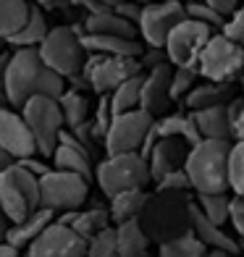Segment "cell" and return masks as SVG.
<instances>
[{
  "label": "cell",
  "mask_w": 244,
  "mask_h": 257,
  "mask_svg": "<svg viewBox=\"0 0 244 257\" xmlns=\"http://www.w3.org/2000/svg\"><path fill=\"white\" fill-rule=\"evenodd\" d=\"M19 110L27 118L34 139H37L40 158H53L55 147H58V139H61L63 126H66V118H63V110H61L58 97L32 95Z\"/></svg>",
  "instance_id": "8992f818"
},
{
  "label": "cell",
  "mask_w": 244,
  "mask_h": 257,
  "mask_svg": "<svg viewBox=\"0 0 244 257\" xmlns=\"http://www.w3.org/2000/svg\"><path fill=\"white\" fill-rule=\"evenodd\" d=\"M95 181L100 186V192L108 197L126 192V189H137V186H145L153 181V173H150V160L134 150V153H115L108 155L102 163L95 166Z\"/></svg>",
  "instance_id": "277c9868"
},
{
  "label": "cell",
  "mask_w": 244,
  "mask_h": 257,
  "mask_svg": "<svg viewBox=\"0 0 244 257\" xmlns=\"http://www.w3.org/2000/svg\"><path fill=\"white\" fill-rule=\"evenodd\" d=\"M234 139H200L189 147L187 168L194 194L202 192H231L228 186V153Z\"/></svg>",
  "instance_id": "3957f363"
},
{
  "label": "cell",
  "mask_w": 244,
  "mask_h": 257,
  "mask_svg": "<svg viewBox=\"0 0 244 257\" xmlns=\"http://www.w3.org/2000/svg\"><path fill=\"white\" fill-rule=\"evenodd\" d=\"M239 87H241V95H244V76H241V84Z\"/></svg>",
  "instance_id": "f5cc1de1"
},
{
  "label": "cell",
  "mask_w": 244,
  "mask_h": 257,
  "mask_svg": "<svg viewBox=\"0 0 244 257\" xmlns=\"http://www.w3.org/2000/svg\"><path fill=\"white\" fill-rule=\"evenodd\" d=\"M210 6H215L220 14H226V16H231L236 11V6H239V0H207Z\"/></svg>",
  "instance_id": "f6af8a7d"
},
{
  "label": "cell",
  "mask_w": 244,
  "mask_h": 257,
  "mask_svg": "<svg viewBox=\"0 0 244 257\" xmlns=\"http://www.w3.org/2000/svg\"><path fill=\"white\" fill-rule=\"evenodd\" d=\"M155 126H158L160 137H181V139H187L192 147L202 139L200 128H197V123L192 118V113L189 115H184V113H173L171 115V113H166V115H160V121H155Z\"/></svg>",
  "instance_id": "83f0119b"
},
{
  "label": "cell",
  "mask_w": 244,
  "mask_h": 257,
  "mask_svg": "<svg viewBox=\"0 0 244 257\" xmlns=\"http://www.w3.org/2000/svg\"><path fill=\"white\" fill-rule=\"evenodd\" d=\"M155 189H184V192H192V179H189L187 168H176V171L166 173L163 179H158Z\"/></svg>",
  "instance_id": "f35d334b"
},
{
  "label": "cell",
  "mask_w": 244,
  "mask_h": 257,
  "mask_svg": "<svg viewBox=\"0 0 244 257\" xmlns=\"http://www.w3.org/2000/svg\"><path fill=\"white\" fill-rule=\"evenodd\" d=\"M205 257H236L234 252H228V249H215V247H210L205 252Z\"/></svg>",
  "instance_id": "681fc988"
},
{
  "label": "cell",
  "mask_w": 244,
  "mask_h": 257,
  "mask_svg": "<svg viewBox=\"0 0 244 257\" xmlns=\"http://www.w3.org/2000/svg\"><path fill=\"white\" fill-rule=\"evenodd\" d=\"M244 68V48L234 42L228 34L220 29L213 32L207 45L202 48V55L197 61V71L202 79L210 81H231Z\"/></svg>",
  "instance_id": "30bf717a"
},
{
  "label": "cell",
  "mask_w": 244,
  "mask_h": 257,
  "mask_svg": "<svg viewBox=\"0 0 244 257\" xmlns=\"http://www.w3.org/2000/svg\"><path fill=\"white\" fill-rule=\"evenodd\" d=\"M187 16L194 19V21H202V24H207L213 32H220L226 27V21L228 16L226 14H220V11L215 6H210L207 0H187Z\"/></svg>",
  "instance_id": "e575fe53"
},
{
  "label": "cell",
  "mask_w": 244,
  "mask_h": 257,
  "mask_svg": "<svg viewBox=\"0 0 244 257\" xmlns=\"http://www.w3.org/2000/svg\"><path fill=\"white\" fill-rule=\"evenodd\" d=\"M189 142L181 137H160L153 153H150V173H153V181L163 179L166 173L176 171V168H184L187 163V155H189Z\"/></svg>",
  "instance_id": "ac0fdd59"
},
{
  "label": "cell",
  "mask_w": 244,
  "mask_h": 257,
  "mask_svg": "<svg viewBox=\"0 0 244 257\" xmlns=\"http://www.w3.org/2000/svg\"><path fill=\"white\" fill-rule=\"evenodd\" d=\"M223 32L228 34L234 42H239L241 48H244V6L241 8H236L234 14L228 16V21H226V27H223Z\"/></svg>",
  "instance_id": "60d3db41"
},
{
  "label": "cell",
  "mask_w": 244,
  "mask_h": 257,
  "mask_svg": "<svg viewBox=\"0 0 244 257\" xmlns=\"http://www.w3.org/2000/svg\"><path fill=\"white\" fill-rule=\"evenodd\" d=\"M231 192H202V194H194L200 210L218 226H226L228 218H231Z\"/></svg>",
  "instance_id": "4dcf8cb0"
},
{
  "label": "cell",
  "mask_w": 244,
  "mask_h": 257,
  "mask_svg": "<svg viewBox=\"0 0 244 257\" xmlns=\"http://www.w3.org/2000/svg\"><path fill=\"white\" fill-rule=\"evenodd\" d=\"M158 247H160V252H158L160 257H205V252H207V244L194 231L181 233L176 239H168V241L158 244Z\"/></svg>",
  "instance_id": "1f68e13d"
},
{
  "label": "cell",
  "mask_w": 244,
  "mask_h": 257,
  "mask_svg": "<svg viewBox=\"0 0 244 257\" xmlns=\"http://www.w3.org/2000/svg\"><path fill=\"white\" fill-rule=\"evenodd\" d=\"M110 223H113V218H110L108 207H89V210H79V215L71 223V228L89 241L95 233H100L102 228H108Z\"/></svg>",
  "instance_id": "d6a6232c"
},
{
  "label": "cell",
  "mask_w": 244,
  "mask_h": 257,
  "mask_svg": "<svg viewBox=\"0 0 244 257\" xmlns=\"http://www.w3.org/2000/svg\"><path fill=\"white\" fill-rule=\"evenodd\" d=\"M115 11H118L121 16H126L129 21H134V24H139V16H142V8L145 6H139L137 0H121L118 6H113Z\"/></svg>",
  "instance_id": "7bdbcfd3"
},
{
  "label": "cell",
  "mask_w": 244,
  "mask_h": 257,
  "mask_svg": "<svg viewBox=\"0 0 244 257\" xmlns=\"http://www.w3.org/2000/svg\"><path fill=\"white\" fill-rule=\"evenodd\" d=\"M87 34H115V37H137V24L129 21L126 16H121L115 8H102V11H95L84 19L81 24Z\"/></svg>",
  "instance_id": "7402d4cb"
},
{
  "label": "cell",
  "mask_w": 244,
  "mask_h": 257,
  "mask_svg": "<svg viewBox=\"0 0 244 257\" xmlns=\"http://www.w3.org/2000/svg\"><path fill=\"white\" fill-rule=\"evenodd\" d=\"M142 84H145V74H137L132 79H126L124 84H118L110 92V108L113 115L142 108Z\"/></svg>",
  "instance_id": "f1b7e54d"
},
{
  "label": "cell",
  "mask_w": 244,
  "mask_h": 257,
  "mask_svg": "<svg viewBox=\"0 0 244 257\" xmlns=\"http://www.w3.org/2000/svg\"><path fill=\"white\" fill-rule=\"evenodd\" d=\"M8 228H11V218H8V213L3 210V205H0V241L6 239V233H8Z\"/></svg>",
  "instance_id": "7dc6e473"
},
{
  "label": "cell",
  "mask_w": 244,
  "mask_h": 257,
  "mask_svg": "<svg viewBox=\"0 0 244 257\" xmlns=\"http://www.w3.org/2000/svg\"><path fill=\"white\" fill-rule=\"evenodd\" d=\"M210 34H213V29L202 24V21H194L189 16L179 21L166 40V53H168L171 66H194L197 68V61H200L202 48L210 40Z\"/></svg>",
  "instance_id": "7c38bea8"
},
{
  "label": "cell",
  "mask_w": 244,
  "mask_h": 257,
  "mask_svg": "<svg viewBox=\"0 0 244 257\" xmlns=\"http://www.w3.org/2000/svg\"><path fill=\"white\" fill-rule=\"evenodd\" d=\"M197 71L194 66H173V74H171V97L173 102L176 100H184L192 92V87L197 84Z\"/></svg>",
  "instance_id": "74e56055"
},
{
  "label": "cell",
  "mask_w": 244,
  "mask_h": 257,
  "mask_svg": "<svg viewBox=\"0 0 244 257\" xmlns=\"http://www.w3.org/2000/svg\"><path fill=\"white\" fill-rule=\"evenodd\" d=\"M192 231L207 244V249L215 247V249H228V252H234V254L241 252L239 239H236V236H231V233H228L223 226L213 223V220L200 210L197 200H194V205H192Z\"/></svg>",
  "instance_id": "ffe728a7"
},
{
  "label": "cell",
  "mask_w": 244,
  "mask_h": 257,
  "mask_svg": "<svg viewBox=\"0 0 244 257\" xmlns=\"http://www.w3.org/2000/svg\"><path fill=\"white\" fill-rule=\"evenodd\" d=\"M81 42L89 53L100 55H142L145 45L137 37H115V34H81Z\"/></svg>",
  "instance_id": "603a6c76"
},
{
  "label": "cell",
  "mask_w": 244,
  "mask_h": 257,
  "mask_svg": "<svg viewBox=\"0 0 244 257\" xmlns=\"http://www.w3.org/2000/svg\"><path fill=\"white\" fill-rule=\"evenodd\" d=\"M184 19H187V6L181 0H160V3H145L137 27L147 48H166L171 29Z\"/></svg>",
  "instance_id": "4fadbf2b"
},
{
  "label": "cell",
  "mask_w": 244,
  "mask_h": 257,
  "mask_svg": "<svg viewBox=\"0 0 244 257\" xmlns=\"http://www.w3.org/2000/svg\"><path fill=\"white\" fill-rule=\"evenodd\" d=\"M14 163H16V160L11 158V155L6 153V150H3V147H0V173H3V171H6L8 166H14Z\"/></svg>",
  "instance_id": "c3c4849f"
},
{
  "label": "cell",
  "mask_w": 244,
  "mask_h": 257,
  "mask_svg": "<svg viewBox=\"0 0 244 257\" xmlns=\"http://www.w3.org/2000/svg\"><path fill=\"white\" fill-rule=\"evenodd\" d=\"M53 166L55 168H63V171H74V173H81L84 179H95V163H92V150L81 142V139L74 134V132H66L61 139H58V147L53 153Z\"/></svg>",
  "instance_id": "2e32d148"
},
{
  "label": "cell",
  "mask_w": 244,
  "mask_h": 257,
  "mask_svg": "<svg viewBox=\"0 0 244 257\" xmlns=\"http://www.w3.org/2000/svg\"><path fill=\"white\" fill-rule=\"evenodd\" d=\"M0 147L14 160L40 155L37 139H34L27 118L21 115L19 108L14 110L11 105H0Z\"/></svg>",
  "instance_id": "9a60e30c"
},
{
  "label": "cell",
  "mask_w": 244,
  "mask_h": 257,
  "mask_svg": "<svg viewBox=\"0 0 244 257\" xmlns=\"http://www.w3.org/2000/svg\"><path fill=\"white\" fill-rule=\"evenodd\" d=\"M32 3L29 0H0V37L8 40L16 34L29 19Z\"/></svg>",
  "instance_id": "f546056e"
},
{
  "label": "cell",
  "mask_w": 244,
  "mask_h": 257,
  "mask_svg": "<svg viewBox=\"0 0 244 257\" xmlns=\"http://www.w3.org/2000/svg\"><path fill=\"white\" fill-rule=\"evenodd\" d=\"M53 220H55V210L40 205V207L34 210L32 215H27L24 220L11 223V228H8V233H6V241H11V244H14V247H19V249H27L29 244L53 223Z\"/></svg>",
  "instance_id": "44dd1931"
},
{
  "label": "cell",
  "mask_w": 244,
  "mask_h": 257,
  "mask_svg": "<svg viewBox=\"0 0 244 257\" xmlns=\"http://www.w3.org/2000/svg\"><path fill=\"white\" fill-rule=\"evenodd\" d=\"M89 179H84L81 173L63 171V168H50L40 179V205L50 207L55 213L63 210H76L87 202L89 197Z\"/></svg>",
  "instance_id": "9c48e42d"
},
{
  "label": "cell",
  "mask_w": 244,
  "mask_h": 257,
  "mask_svg": "<svg viewBox=\"0 0 244 257\" xmlns=\"http://www.w3.org/2000/svg\"><path fill=\"white\" fill-rule=\"evenodd\" d=\"M155 115H150L145 108H134L113 115V121L108 126L105 137H102V147L105 155H115V153H134L142 147L147 132L153 128Z\"/></svg>",
  "instance_id": "8fae6325"
},
{
  "label": "cell",
  "mask_w": 244,
  "mask_h": 257,
  "mask_svg": "<svg viewBox=\"0 0 244 257\" xmlns=\"http://www.w3.org/2000/svg\"><path fill=\"white\" fill-rule=\"evenodd\" d=\"M58 102H61V110H63V118H66L68 128H74V126L84 123L89 118V100L81 95L79 89H74V87L68 89L66 87V92L58 97Z\"/></svg>",
  "instance_id": "836d02e7"
},
{
  "label": "cell",
  "mask_w": 244,
  "mask_h": 257,
  "mask_svg": "<svg viewBox=\"0 0 244 257\" xmlns=\"http://www.w3.org/2000/svg\"><path fill=\"white\" fill-rule=\"evenodd\" d=\"M48 32H50V27H48V19H45L42 8L32 3L27 24L21 27L16 34H11L6 42L11 45V48H37V45L48 37Z\"/></svg>",
  "instance_id": "4316f807"
},
{
  "label": "cell",
  "mask_w": 244,
  "mask_h": 257,
  "mask_svg": "<svg viewBox=\"0 0 244 257\" xmlns=\"http://www.w3.org/2000/svg\"><path fill=\"white\" fill-rule=\"evenodd\" d=\"M3 89L14 108H21L32 95L61 97L66 92V76L42 61L40 48H14L3 66Z\"/></svg>",
  "instance_id": "6da1fadb"
},
{
  "label": "cell",
  "mask_w": 244,
  "mask_h": 257,
  "mask_svg": "<svg viewBox=\"0 0 244 257\" xmlns=\"http://www.w3.org/2000/svg\"><path fill=\"white\" fill-rule=\"evenodd\" d=\"M171 74H173V66L171 63H163L155 68H147L145 74V84H142V108L150 115H166L168 108L173 105L171 97Z\"/></svg>",
  "instance_id": "e0dca14e"
},
{
  "label": "cell",
  "mask_w": 244,
  "mask_h": 257,
  "mask_svg": "<svg viewBox=\"0 0 244 257\" xmlns=\"http://www.w3.org/2000/svg\"><path fill=\"white\" fill-rule=\"evenodd\" d=\"M16 163H21V166H24L27 171H32L34 173V176H45V173H48L50 171V166H48V163H45V160H37V155H29V158H21V160H16Z\"/></svg>",
  "instance_id": "ee69618b"
},
{
  "label": "cell",
  "mask_w": 244,
  "mask_h": 257,
  "mask_svg": "<svg viewBox=\"0 0 244 257\" xmlns=\"http://www.w3.org/2000/svg\"><path fill=\"white\" fill-rule=\"evenodd\" d=\"M150 200V192L145 186H137V189H126V192H118L110 197V218L113 223H124V220H132V218H139V213L145 210Z\"/></svg>",
  "instance_id": "484cf974"
},
{
  "label": "cell",
  "mask_w": 244,
  "mask_h": 257,
  "mask_svg": "<svg viewBox=\"0 0 244 257\" xmlns=\"http://www.w3.org/2000/svg\"><path fill=\"white\" fill-rule=\"evenodd\" d=\"M234 134H236V139H244V113L236 118V123H234Z\"/></svg>",
  "instance_id": "f907efd6"
},
{
  "label": "cell",
  "mask_w": 244,
  "mask_h": 257,
  "mask_svg": "<svg viewBox=\"0 0 244 257\" xmlns=\"http://www.w3.org/2000/svg\"><path fill=\"white\" fill-rule=\"evenodd\" d=\"M192 118L200 128L202 139H236L234 134V118L228 113V102L210 105V108L189 110Z\"/></svg>",
  "instance_id": "d6986e66"
},
{
  "label": "cell",
  "mask_w": 244,
  "mask_h": 257,
  "mask_svg": "<svg viewBox=\"0 0 244 257\" xmlns=\"http://www.w3.org/2000/svg\"><path fill=\"white\" fill-rule=\"evenodd\" d=\"M0 205L8 213L11 223L32 215L40 207V176H34L21 163L8 166L0 173Z\"/></svg>",
  "instance_id": "52a82bcc"
},
{
  "label": "cell",
  "mask_w": 244,
  "mask_h": 257,
  "mask_svg": "<svg viewBox=\"0 0 244 257\" xmlns=\"http://www.w3.org/2000/svg\"><path fill=\"white\" fill-rule=\"evenodd\" d=\"M139 58H142L145 68H155V66H163V63H171L166 48H150V50H145Z\"/></svg>",
  "instance_id": "b9f144b4"
},
{
  "label": "cell",
  "mask_w": 244,
  "mask_h": 257,
  "mask_svg": "<svg viewBox=\"0 0 244 257\" xmlns=\"http://www.w3.org/2000/svg\"><path fill=\"white\" fill-rule=\"evenodd\" d=\"M228 223L234 226L236 239L244 247V197H239V194L231 197V218H228Z\"/></svg>",
  "instance_id": "ab89813d"
},
{
  "label": "cell",
  "mask_w": 244,
  "mask_h": 257,
  "mask_svg": "<svg viewBox=\"0 0 244 257\" xmlns=\"http://www.w3.org/2000/svg\"><path fill=\"white\" fill-rule=\"evenodd\" d=\"M100 3H105V6H110V8H113V6H118L121 0H100Z\"/></svg>",
  "instance_id": "816d5d0a"
},
{
  "label": "cell",
  "mask_w": 244,
  "mask_h": 257,
  "mask_svg": "<svg viewBox=\"0 0 244 257\" xmlns=\"http://www.w3.org/2000/svg\"><path fill=\"white\" fill-rule=\"evenodd\" d=\"M142 58L139 55H100V53H89L87 63H84V76L87 87L97 95H110V92L124 84L126 79H132L137 74H142Z\"/></svg>",
  "instance_id": "ba28073f"
},
{
  "label": "cell",
  "mask_w": 244,
  "mask_h": 257,
  "mask_svg": "<svg viewBox=\"0 0 244 257\" xmlns=\"http://www.w3.org/2000/svg\"><path fill=\"white\" fill-rule=\"evenodd\" d=\"M115 233H118V252H121V257H147L150 241L153 239L147 236V231L142 228L139 218L115 223Z\"/></svg>",
  "instance_id": "d4e9b609"
},
{
  "label": "cell",
  "mask_w": 244,
  "mask_h": 257,
  "mask_svg": "<svg viewBox=\"0 0 244 257\" xmlns=\"http://www.w3.org/2000/svg\"><path fill=\"white\" fill-rule=\"evenodd\" d=\"M228 186L231 194L244 197V139H234L228 153Z\"/></svg>",
  "instance_id": "8d00e7d4"
},
{
  "label": "cell",
  "mask_w": 244,
  "mask_h": 257,
  "mask_svg": "<svg viewBox=\"0 0 244 257\" xmlns=\"http://www.w3.org/2000/svg\"><path fill=\"white\" fill-rule=\"evenodd\" d=\"M0 257H21V249L3 239V241H0Z\"/></svg>",
  "instance_id": "bcb514c9"
},
{
  "label": "cell",
  "mask_w": 244,
  "mask_h": 257,
  "mask_svg": "<svg viewBox=\"0 0 244 257\" xmlns=\"http://www.w3.org/2000/svg\"><path fill=\"white\" fill-rule=\"evenodd\" d=\"M231 97H234V84H231V81L205 79L202 84L197 81L192 87V92L184 97V105H187V110H200V108H210V105L231 102Z\"/></svg>",
  "instance_id": "cb8c5ba5"
},
{
  "label": "cell",
  "mask_w": 244,
  "mask_h": 257,
  "mask_svg": "<svg viewBox=\"0 0 244 257\" xmlns=\"http://www.w3.org/2000/svg\"><path fill=\"white\" fill-rule=\"evenodd\" d=\"M27 257H87V239L71 226L53 220L27 247Z\"/></svg>",
  "instance_id": "5bb4252c"
},
{
  "label": "cell",
  "mask_w": 244,
  "mask_h": 257,
  "mask_svg": "<svg viewBox=\"0 0 244 257\" xmlns=\"http://www.w3.org/2000/svg\"><path fill=\"white\" fill-rule=\"evenodd\" d=\"M81 34H84V29L79 27H66V24L50 27L48 37L37 45L42 61L66 79L81 76L87 55H89V50L81 42Z\"/></svg>",
  "instance_id": "5b68a950"
},
{
  "label": "cell",
  "mask_w": 244,
  "mask_h": 257,
  "mask_svg": "<svg viewBox=\"0 0 244 257\" xmlns=\"http://www.w3.org/2000/svg\"><path fill=\"white\" fill-rule=\"evenodd\" d=\"M87 257H121L118 252V233H115V223L102 228L87 241Z\"/></svg>",
  "instance_id": "d590c367"
},
{
  "label": "cell",
  "mask_w": 244,
  "mask_h": 257,
  "mask_svg": "<svg viewBox=\"0 0 244 257\" xmlns=\"http://www.w3.org/2000/svg\"><path fill=\"white\" fill-rule=\"evenodd\" d=\"M192 205L194 197L184 189H155L139 213V223L150 239L163 244L192 231Z\"/></svg>",
  "instance_id": "7a4b0ae2"
}]
</instances>
